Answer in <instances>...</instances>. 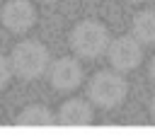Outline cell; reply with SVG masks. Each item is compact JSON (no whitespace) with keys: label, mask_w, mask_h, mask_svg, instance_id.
I'll return each instance as SVG.
<instances>
[{"label":"cell","mask_w":155,"mask_h":138,"mask_svg":"<svg viewBox=\"0 0 155 138\" xmlns=\"http://www.w3.org/2000/svg\"><path fill=\"white\" fill-rule=\"evenodd\" d=\"M150 116H153V121H155V94H153V99H150Z\"/></svg>","instance_id":"11"},{"label":"cell","mask_w":155,"mask_h":138,"mask_svg":"<svg viewBox=\"0 0 155 138\" xmlns=\"http://www.w3.org/2000/svg\"><path fill=\"white\" fill-rule=\"evenodd\" d=\"M10 77H12V65L5 56H0V90L10 82Z\"/></svg>","instance_id":"10"},{"label":"cell","mask_w":155,"mask_h":138,"mask_svg":"<svg viewBox=\"0 0 155 138\" xmlns=\"http://www.w3.org/2000/svg\"><path fill=\"white\" fill-rule=\"evenodd\" d=\"M126 2H140V0H126Z\"/></svg>","instance_id":"13"},{"label":"cell","mask_w":155,"mask_h":138,"mask_svg":"<svg viewBox=\"0 0 155 138\" xmlns=\"http://www.w3.org/2000/svg\"><path fill=\"white\" fill-rule=\"evenodd\" d=\"M150 77L155 80V56H153V61H150Z\"/></svg>","instance_id":"12"},{"label":"cell","mask_w":155,"mask_h":138,"mask_svg":"<svg viewBox=\"0 0 155 138\" xmlns=\"http://www.w3.org/2000/svg\"><path fill=\"white\" fill-rule=\"evenodd\" d=\"M41 2H53V0H41Z\"/></svg>","instance_id":"14"},{"label":"cell","mask_w":155,"mask_h":138,"mask_svg":"<svg viewBox=\"0 0 155 138\" xmlns=\"http://www.w3.org/2000/svg\"><path fill=\"white\" fill-rule=\"evenodd\" d=\"M140 46L143 44L136 36H119V39L109 41L107 56H109V63L114 65V70H119V73L136 70L143 61V48Z\"/></svg>","instance_id":"4"},{"label":"cell","mask_w":155,"mask_h":138,"mask_svg":"<svg viewBox=\"0 0 155 138\" xmlns=\"http://www.w3.org/2000/svg\"><path fill=\"white\" fill-rule=\"evenodd\" d=\"M92 104H87V99H68L61 104L56 119L63 126H87L92 123Z\"/></svg>","instance_id":"7"},{"label":"cell","mask_w":155,"mask_h":138,"mask_svg":"<svg viewBox=\"0 0 155 138\" xmlns=\"http://www.w3.org/2000/svg\"><path fill=\"white\" fill-rule=\"evenodd\" d=\"M126 92H128L126 80L119 73H114V70H99L87 82L90 102L102 107V109H114L116 104H121L126 99Z\"/></svg>","instance_id":"3"},{"label":"cell","mask_w":155,"mask_h":138,"mask_svg":"<svg viewBox=\"0 0 155 138\" xmlns=\"http://www.w3.org/2000/svg\"><path fill=\"white\" fill-rule=\"evenodd\" d=\"M131 31L140 44H155V10H143L133 17Z\"/></svg>","instance_id":"8"},{"label":"cell","mask_w":155,"mask_h":138,"mask_svg":"<svg viewBox=\"0 0 155 138\" xmlns=\"http://www.w3.org/2000/svg\"><path fill=\"white\" fill-rule=\"evenodd\" d=\"M48 77L58 92H73L82 85V68L75 58H58L56 63H51Z\"/></svg>","instance_id":"6"},{"label":"cell","mask_w":155,"mask_h":138,"mask_svg":"<svg viewBox=\"0 0 155 138\" xmlns=\"http://www.w3.org/2000/svg\"><path fill=\"white\" fill-rule=\"evenodd\" d=\"M0 19L5 24L7 31L12 34H24L34 27L36 22V10L29 0H7L2 5V12H0Z\"/></svg>","instance_id":"5"},{"label":"cell","mask_w":155,"mask_h":138,"mask_svg":"<svg viewBox=\"0 0 155 138\" xmlns=\"http://www.w3.org/2000/svg\"><path fill=\"white\" fill-rule=\"evenodd\" d=\"M109 41L111 39H109L107 27L97 19H82L70 31V48L80 58H97V56L107 53Z\"/></svg>","instance_id":"2"},{"label":"cell","mask_w":155,"mask_h":138,"mask_svg":"<svg viewBox=\"0 0 155 138\" xmlns=\"http://www.w3.org/2000/svg\"><path fill=\"white\" fill-rule=\"evenodd\" d=\"M53 121H56V116L44 104H29L17 116V126H51Z\"/></svg>","instance_id":"9"},{"label":"cell","mask_w":155,"mask_h":138,"mask_svg":"<svg viewBox=\"0 0 155 138\" xmlns=\"http://www.w3.org/2000/svg\"><path fill=\"white\" fill-rule=\"evenodd\" d=\"M10 65H12V73H17L19 77L24 80H34L39 75H44L51 65V58H48V48L36 41V39H29V41H22L12 48V56H10Z\"/></svg>","instance_id":"1"}]
</instances>
